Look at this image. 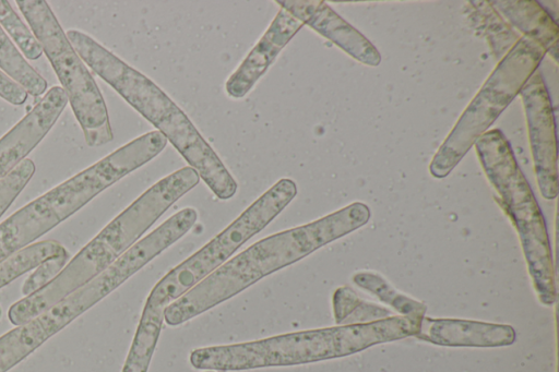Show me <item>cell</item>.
<instances>
[{"label":"cell","instance_id":"6da1fadb","mask_svg":"<svg viewBox=\"0 0 559 372\" xmlns=\"http://www.w3.org/2000/svg\"><path fill=\"white\" fill-rule=\"evenodd\" d=\"M368 221L354 202L309 224L280 231L243 250L164 309L167 325H180L230 299L263 277L311 254Z\"/></svg>","mask_w":559,"mask_h":372},{"label":"cell","instance_id":"7a4b0ae2","mask_svg":"<svg viewBox=\"0 0 559 372\" xmlns=\"http://www.w3.org/2000/svg\"><path fill=\"white\" fill-rule=\"evenodd\" d=\"M67 37L83 62L151 122L219 200L233 197L237 182L189 117L146 75L76 29Z\"/></svg>","mask_w":559,"mask_h":372},{"label":"cell","instance_id":"3957f363","mask_svg":"<svg viewBox=\"0 0 559 372\" xmlns=\"http://www.w3.org/2000/svg\"><path fill=\"white\" fill-rule=\"evenodd\" d=\"M199 181V173L190 166L158 180L85 244L51 281L13 303L15 319L28 322L91 281Z\"/></svg>","mask_w":559,"mask_h":372},{"label":"cell","instance_id":"277c9868","mask_svg":"<svg viewBox=\"0 0 559 372\" xmlns=\"http://www.w3.org/2000/svg\"><path fill=\"white\" fill-rule=\"evenodd\" d=\"M167 142L157 130L142 134L13 213L0 224V262L32 244L105 189L155 158Z\"/></svg>","mask_w":559,"mask_h":372},{"label":"cell","instance_id":"5b68a950","mask_svg":"<svg viewBox=\"0 0 559 372\" xmlns=\"http://www.w3.org/2000/svg\"><path fill=\"white\" fill-rule=\"evenodd\" d=\"M474 145L500 205L519 233L536 295L543 304L551 307L557 300V290L545 219L510 143L499 129H491Z\"/></svg>","mask_w":559,"mask_h":372},{"label":"cell","instance_id":"8992f818","mask_svg":"<svg viewBox=\"0 0 559 372\" xmlns=\"http://www.w3.org/2000/svg\"><path fill=\"white\" fill-rule=\"evenodd\" d=\"M545 55V49L534 40L525 36L516 40L492 70L432 157L429 165L432 177L445 178L455 168L520 93L530 76L538 69Z\"/></svg>","mask_w":559,"mask_h":372},{"label":"cell","instance_id":"52a82bcc","mask_svg":"<svg viewBox=\"0 0 559 372\" xmlns=\"http://www.w3.org/2000/svg\"><path fill=\"white\" fill-rule=\"evenodd\" d=\"M297 185L282 178L231 224L152 288L142 314L164 317V309L225 263L243 243L264 229L296 196Z\"/></svg>","mask_w":559,"mask_h":372},{"label":"cell","instance_id":"ba28073f","mask_svg":"<svg viewBox=\"0 0 559 372\" xmlns=\"http://www.w3.org/2000/svg\"><path fill=\"white\" fill-rule=\"evenodd\" d=\"M16 4L51 63L88 146L112 141L105 99L55 13L44 0H16Z\"/></svg>","mask_w":559,"mask_h":372},{"label":"cell","instance_id":"9c48e42d","mask_svg":"<svg viewBox=\"0 0 559 372\" xmlns=\"http://www.w3.org/2000/svg\"><path fill=\"white\" fill-rule=\"evenodd\" d=\"M99 301L96 289L87 283L49 310L0 336V372L12 369Z\"/></svg>","mask_w":559,"mask_h":372},{"label":"cell","instance_id":"30bf717a","mask_svg":"<svg viewBox=\"0 0 559 372\" xmlns=\"http://www.w3.org/2000/svg\"><path fill=\"white\" fill-rule=\"evenodd\" d=\"M525 109L538 189L546 200L558 194L557 141L549 93L537 69L519 93Z\"/></svg>","mask_w":559,"mask_h":372},{"label":"cell","instance_id":"8fae6325","mask_svg":"<svg viewBox=\"0 0 559 372\" xmlns=\"http://www.w3.org/2000/svg\"><path fill=\"white\" fill-rule=\"evenodd\" d=\"M68 104L61 86L48 89L38 103L0 139V180L41 142Z\"/></svg>","mask_w":559,"mask_h":372},{"label":"cell","instance_id":"7c38bea8","mask_svg":"<svg viewBox=\"0 0 559 372\" xmlns=\"http://www.w3.org/2000/svg\"><path fill=\"white\" fill-rule=\"evenodd\" d=\"M276 3L304 25L334 43L355 60L377 67L381 56L367 37L321 0H278Z\"/></svg>","mask_w":559,"mask_h":372},{"label":"cell","instance_id":"4fadbf2b","mask_svg":"<svg viewBox=\"0 0 559 372\" xmlns=\"http://www.w3.org/2000/svg\"><path fill=\"white\" fill-rule=\"evenodd\" d=\"M302 26L300 21L280 9L265 33L226 81L227 95L236 99L245 97Z\"/></svg>","mask_w":559,"mask_h":372},{"label":"cell","instance_id":"5bb4252c","mask_svg":"<svg viewBox=\"0 0 559 372\" xmlns=\"http://www.w3.org/2000/svg\"><path fill=\"white\" fill-rule=\"evenodd\" d=\"M415 337L439 346L488 348L512 345L516 333L508 324L424 316Z\"/></svg>","mask_w":559,"mask_h":372},{"label":"cell","instance_id":"9a60e30c","mask_svg":"<svg viewBox=\"0 0 559 372\" xmlns=\"http://www.w3.org/2000/svg\"><path fill=\"white\" fill-rule=\"evenodd\" d=\"M498 13L525 37L542 46L546 53L557 58L558 26L550 14L534 0L490 1Z\"/></svg>","mask_w":559,"mask_h":372},{"label":"cell","instance_id":"2e32d148","mask_svg":"<svg viewBox=\"0 0 559 372\" xmlns=\"http://www.w3.org/2000/svg\"><path fill=\"white\" fill-rule=\"evenodd\" d=\"M352 279L358 288L376 297L419 327L427 312L426 304L400 292L377 273L359 272L354 274Z\"/></svg>","mask_w":559,"mask_h":372},{"label":"cell","instance_id":"e0dca14e","mask_svg":"<svg viewBox=\"0 0 559 372\" xmlns=\"http://www.w3.org/2000/svg\"><path fill=\"white\" fill-rule=\"evenodd\" d=\"M0 70L33 96L45 95L47 81L26 61L0 26Z\"/></svg>","mask_w":559,"mask_h":372},{"label":"cell","instance_id":"ac0fdd59","mask_svg":"<svg viewBox=\"0 0 559 372\" xmlns=\"http://www.w3.org/2000/svg\"><path fill=\"white\" fill-rule=\"evenodd\" d=\"M332 303L338 325L364 324L392 316L391 310L361 299L347 286L335 289Z\"/></svg>","mask_w":559,"mask_h":372},{"label":"cell","instance_id":"d6986e66","mask_svg":"<svg viewBox=\"0 0 559 372\" xmlns=\"http://www.w3.org/2000/svg\"><path fill=\"white\" fill-rule=\"evenodd\" d=\"M64 252H67L64 247L55 240L35 242L21 249L0 262V288L34 269L44 261Z\"/></svg>","mask_w":559,"mask_h":372},{"label":"cell","instance_id":"ffe728a7","mask_svg":"<svg viewBox=\"0 0 559 372\" xmlns=\"http://www.w3.org/2000/svg\"><path fill=\"white\" fill-rule=\"evenodd\" d=\"M164 317L141 315L121 372H147Z\"/></svg>","mask_w":559,"mask_h":372},{"label":"cell","instance_id":"44dd1931","mask_svg":"<svg viewBox=\"0 0 559 372\" xmlns=\"http://www.w3.org/2000/svg\"><path fill=\"white\" fill-rule=\"evenodd\" d=\"M0 26L14 40L19 49L29 60L43 55V47L26 24L21 20L11 3L0 0Z\"/></svg>","mask_w":559,"mask_h":372},{"label":"cell","instance_id":"7402d4cb","mask_svg":"<svg viewBox=\"0 0 559 372\" xmlns=\"http://www.w3.org/2000/svg\"><path fill=\"white\" fill-rule=\"evenodd\" d=\"M35 170L36 166L34 161L29 158H25L0 180V217L29 182Z\"/></svg>","mask_w":559,"mask_h":372},{"label":"cell","instance_id":"603a6c76","mask_svg":"<svg viewBox=\"0 0 559 372\" xmlns=\"http://www.w3.org/2000/svg\"><path fill=\"white\" fill-rule=\"evenodd\" d=\"M68 259L69 253L67 251L58 256L46 260L36 266L33 273H31L24 280L22 293L26 297L46 286L61 272Z\"/></svg>","mask_w":559,"mask_h":372},{"label":"cell","instance_id":"cb8c5ba5","mask_svg":"<svg viewBox=\"0 0 559 372\" xmlns=\"http://www.w3.org/2000/svg\"><path fill=\"white\" fill-rule=\"evenodd\" d=\"M0 97L12 105H22L27 92L0 70Z\"/></svg>","mask_w":559,"mask_h":372},{"label":"cell","instance_id":"d4e9b609","mask_svg":"<svg viewBox=\"0 0 559 372\" xmlns=\"http://www.w3.org/2000/svg\"><path fill=\"white\" fill-rule=\"evenodd\" d=\"M205 372H214V371H212V370H207V371H205Z\"/></svg>","mask_w":559,"mask_h":372},{"label":"cell","instance_id":"484cf974","mask_svg":"<svg viewBox=\"0 0 559 372\" xmlns=\"http://www.w3.org/2000/svg\"><path fill=\"white\" fill-rule=\"evenodd\" d=\"M0 315H1V309H0Z\"/></svg>","mask_w":559,"mask_h":372}]
</instances>
